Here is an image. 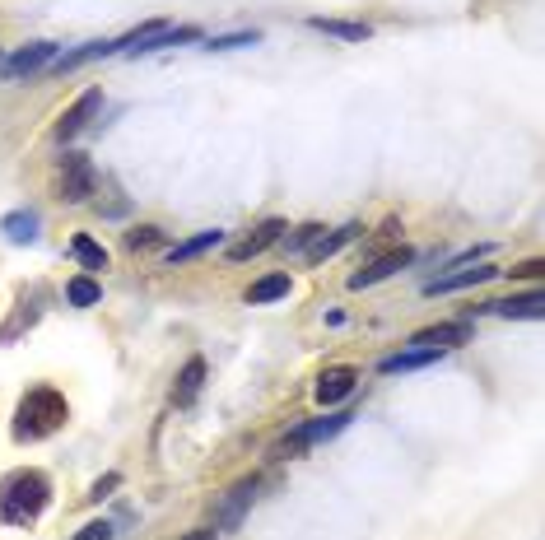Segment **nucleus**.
Masks as SVG:
<instances>
[{"label":"nucleus","instance_id":"1","mask_svg":"<svg viewBox=\"0 0 545 540\" xmlns=\"http://www.w3.org/2000/svg\"><path fill=\"white\" fill-rule=\"evenodd\" d=\"M52 503V480L42 471H14L0 480V522L5 527H33Z\"/></svg>","mask_w":545,"mask_h":540},{"label":"nucleus","instance_id":"2","mask_svg":"<svg viewBox=\"0 0 545 540\" xmlns=\"http://www.w3.org/2000/svg\"><path fill=\"white\" fill-rule=\"evenodd\" d=\"M70 419V401L56 387H33L24 392L19 410H14V438L19 443H38V438H52L56 429H66Z\"/></svg>","mask_w":545,"mask_h":540},{"label":"nucleus","instance_id":"3","mask_svg":"<svg viewBox=\"0 0 545 540\" xmlns=\"http://www.w3.org/2000/svg\"><path fill=\"white\" fill-rule=\"evenodd\" d=\"M201 38V28H178L168 24V19H150V24H140L136 33H126V38H112V56H150V52H164V47H178V42H196Z\"/></svg>","mask_w":545,"mask_h":540},{"label":"nucleus","instance_id":"4","mask_svg":"<svg viewBox=\"0 0 545 540\" xmlns=\"http://www.w3.org/2000/svg\"><path fill=\"white\" fill-rule=\"evenodd\" d=\"M56 201H66V205H84L89 196H94L98 187V173H94V163H89V154H80V149H66L61 159H56Z\"/></svg>","mask_w":545,"mask_h":540},{"label":"nucleus","instance_id":"5","mask_svg":"<svg viewBox=\"0 0 545 540\" xmlns=\"http://www.w3.org/2000/svg\"><path fill=\"white\" fill-rule=\"evenodd\" d=\"M350 419H355V410H336V415L327 419H313V424H299L294 433H285L280 443L271 447L275 461H289V457H303L313 443H327V438H336L341 429H350Z\"/></svg>","mask_w":545,"mask_h":540},{"label":"nucleus","instance_id":"6","mask_svg":"<svg viewBox=\"0 0 545 540\" xmlns=\"http://www.w3.org/2000/svg\"><path fill=\"white\" fill-rule=\"evenodd\" d=\"M52 61H56V42H28V47H19L14 56L0 61V75H5V80H24V75L47 70Z\"/></svg>","mask_w":545,"mask_h":540},{"label":"nucleus","instance_id":"7","mask_svg":"<svg viewBox=\"0 0 545 540\" xmlns=\"http://www.w3.org/2000/svg\"><path fill=\"white\" fill-rule=\"evenodd\" d=\"M410 261H415V252H410V247H392V252H382V257H373L368 266H359L355 275H350V289H373V284L392 280L396 270H406Z\"/></svg>","mask_w":545,"mask_h":540},{"label":"nucleus","instance_id":"8","mask_svg":"<svg viewBox=\"0 0 545 540\" xmlns=\"http://www.w3.org/2000/svg\"><path fill=\"white\" fill-rule=\"evenodd\" d=\"M257 489H261L257 475L238 480V485L224 494V503L215 508V531H233V527H238V522H243V513L252 508V499H257Z\"/></svg>","mask_w":545,"mask_h":540},{"label":"nucleus","instance_id":"9","mask_svg":"<svg viewBox=\"0 0 545 540\" xmlns=\"http://www.w3.org/2000/svg\"><path fill=\"white\" fill-rule=\"evenodd\" d=\"M471 340V322H438V326H424V331H415L410 336V350H457V345H466Z\"/></svg>","mask_w":545,"mask_h":540},{"label":"nucleus","instance_id":"10","mask_svg":"<svg viewBox=\"0 0 545 540\" xmlns=\"http://www.w3.org/2000/svg\"><path fill=\"white\" fill-rule=\"evenodd\" d=\"M98 103H103V94H98V89H89V94H80V98H75V103H70L66 112H61V117H56L52 135H56V140H61V145H66V140H75V135H80L84 126H89V117H94V112H98Z\"/></svg>","mask_w":545,"mask_h":540},{"label":"nucleus","instance_id":"11","mask_svg":"<svg viewBox=\"0 0 545 540\" xmlns=\"http://www.w3.org/2000/svg\"><path fill=\"white\" fill-rule=\"evenodd\" d=\"M285 229H289L285 219H266V224H257V229L247 233L243 243H233V247H229V261H252V257H261L266 247L280 243V233H285Z\"/></svg>","mask_w":545,"mask_h":540},{"label":"nucleus","instance_id":"12","mask_svg":"<svg viewBox=\"0 0 545 540\" xmlns=\"http://www.w3.org/2000/svg\"><path fill=\"white\" fill-rule=\"evenodd\" d=\"M359 387V373L350 364H336V368H327L322 378H317V387H313V396H317V405H336V401H345V396Z\"/></svg>","mask_w":545,"mask_h":540},{"label":"nucleus","instance_id":"13","mask_svg":"<svg viewBox=\"0 0 545 540\" xmlns=\"http://www.w3.org/2000/svg\"><path fill=\"white\" fill-rule=\"evenodd\" d=\"M494 275H504V270L485 266V261H476L471 270H452V275H438V280L424 284V294H457V289H476V284L494 280Z\"/></svg>","mask_w":545,"mask_h":540},{"label":"nucleus","instance_id":"14","mask_svg":"<svg viewBox=\"0 0 545 540\" xmlns=\"http://www.w3.org/2000/svg\"><path fill=\"white\" fill-rule=\"evenodd\" d=\"M545 308V294L541 289H532V294L522 298H499V303H480L476 312H490V317H527V322H536Z\"/></svg>","mask_w":545,"mask_h":540},{"label":"nucleus","instance_id":"15","mask_svg":"<svg viewBox=\"0 0 545 540\" xmlns=\"http://www.w3.org/2000/svg\"><path fill=\"white\" fill-rule=\"evenodd\" d=\"M38 229H42V219L33 215V210H10V215L0 219V238L14 247H28V243H38Z\"/></svg>","mask_w":545,"mask_h":540},{"label":"nucleus","instance_id":"16","mask_svg":"<svg viewBox=\"0 0 545 540\" xmlns=\"http://www.w3.org/2000/svg\"><path fill=\"white\" fill-rule=\"evenodd\" d=\"M359 233H364L359 224H345V229H336V233L322 229V233L313 238V243H308V261H327V257H336V252H341L345 243H355Z\"/></svg>","mask_w":545,"mask_h":540},{"label":"nucleus","instance_id":"17","mask_svg":"<svg viewBox=\"0 0 545 540\" xmlns=\"http://www.w3.org/2000/svg\"><path fill=\"white\" fill-rule=\"evenodd\" d=\"M201 382H205V359H187L178 373V382H173V405H191L196 396H201Z\"/></svg>","mask_w":545,"mask_h":540},{"label":"nucleus","instance_id":"18","mask_svg":"<svg viewBox=\"0 0 545 540\" xmlns=\"http://www.w3.org/2000/svg\"><path fill=\"white\" fill-rule=\"evenodd\" d=\"M443 359V350H401V354H387L382 359V373H415V368H429Z\"/></svg>","mask_w":545,"mask_h":540},{"label":"nucleus","instance_id":"19","mask_svg":"<svg viewBox=\"0 0 545 540\" xmlns=\"http://www.w3.org/2000/svg\"><path fill=\"white\" fill-rule=\"evenodd\" d=\"M308 28H317V33H331V38H341V42L373 38V28H368V24H350V19H322V14H313V19H308Z\"/></svg>","mask_w":545,"mask_h":540},{"label":"nucleus","instance_id":"20","mask_svg":"<svg viewBox=\"0 0 545 540\" xmlns=\"http://www.w3.org/2000/svg\"><path fill=\"white\" fill-rule=\"evenodd\" d=\"M219 243H224V233H219V229H205V233H196V238H187V243L173 247V252H168V261L178 266V261L201 257V252H210V247H219Z\"/></svg>","mask_w":545,"mask_h":540},{"label":"nucleus","instance_id":"21","mask_svg":"<svg viewBox=\"0 0 545 540\" xmlns=\"http://www.w3.org/2000/svg\"><path fill=\"white\" fill-rule=\"evenodd\" d=\"M70 257L80 261L84 270H108V252L89 238V233H75V243H70Z\"/></svg>","mask_w":545,"mask_h":540},{"label":"nucleus","instance_id":"22","mask_svg":"<svg viewBox=\"0 0 545 540\" xmlns=\"http://www.w3.org/2000/svg\"><path fill=\"white\" fill-rule=\"evenodd\" d=\"M98 56H112V38H98V42H84L80 52H70V56H61V61H52L61 75L66 70H75V66H84V61H98Z\"/></svg>","mask_w":545,"mask_h":540},{"label":"nucleus","instance_id":"23","mask_svg":"<svg viewBox=\"0 0 545 540\" xmlns=\"http://www.w3.org/2000/svg\"><path fill=\"white\" fill-rule=\"evenodd\" d=\"M66 298H70V308H94L98 298H103V289H98L94 275H75L66 284Z\"/></svg>","mask_w":545,"mask_h":540},{"label":"nucleus","instance_id":"24","mask_svg":"<svg viewBox=\"0 0 545 540\" xmlns=\"http://www.w3.org/2000/svg\"><path fill=\"white\" fill-rule=\"evenodd\" d=\"M285 294H289V275H266V280H257L247 289V303H275Z\"/></svg>","mask_w":545,"mask_h":540},{"label":"nucleus","instance_id":"25","mask_svg":"<svg viewBox=\"0 0 545 540\" xmlns=\"http://www.w3.org/2000/svg\"><path fill=\"white\" fill-rule=\"evenodd\" d=\"M159 243H164V233L154 229V224H136V229L126 233V252H150Z\"/></svg>","mask_w":545,"mask_h":540},{"label":"nucleus","instance_id":"26","mask_svg":"<svg viewBox=\"0 0 545 540\" xmlns=\"http://www.w3.org/2000/svg\"><path fill=\"white\" fill-rule=\"evenodd\" d=\"M317 233H322V224H303V229H285V233H280V247H285V252H303V247L313 243Z\"/></svg>","mask_w":545,"mask_h":540},{"label":"nucleus","instance_id":"27","mask_svg":"<svg viewBox=\"0 0 545 540\" xmlns=\"http://www.w3.org/2000/svg\"><path fill=\"white\" fill-rule=\"evenodd\" d=\"M38 322V308H24V303H19V312H14L10 322L0 326V340H14V336H24L28 326Z\"/></svg>","mask_w":545,"mask_h":540},{"label":"nucleus","instance_id":"28","mask_svg":"<svg viewBox=\"0 0 545 540\" xmlns=\"http://www.w3.org/2000/svg\"><path fill=\"white\" fill-rule=\"evenodd\" d=\"M261 33L252 28V33H224V38H210V52H233V47H257Z\"/></svg>","mask_w":545,"mask_h":540},{"label":"nucleus","instance_id":"29","mask_svg":"<svg viewBox=\"0 0 545 540\" xmlns=\"http://www.w3.org/2000/svg\"><path fill=\"white\" fill-rule=\"evenodd\" d=\"M70 540H112V527H108V522H84V527L75 531Z\"/></svg>","mask_w":545,"mask_h":540},{"label":"nucleus","instance_id":"30","mask_svg":"<svg viewBox=\"0 0 545 540\" xmlns=\"http://www.w3.org/2000/svg\"><path fill=\"white\" fill-rule=\"evenodd\" d=\"M117 485H122V475H103V480H98V485L89 489V499H94V503H103V499H108V494H112V489H117Z\"/></svg>","mask_w":545,"mask_h":540},{"label":"nucleus","instance_id":"31","mask_svg":"<svg viewBox=\"0 0 545 540\" xmlns=\"http://www.w3.org/2000/svg\"><path fill=\"white\" fill-rule=\"evenodd\" d=\"M545 275V261H522V266H513V280H541Z\"/></svg>","mask_w":545,"mask_h":540},{"label":"nucleus","instance_id":"32","mask_svg":"<svg viewBox=\"0 0 545 540\" xmlns=\"http://www.w3.org/2000/svg\"><path fill=\"white\" fill-rule=\"evenodd\" d=\"M182 540H219V536H215V527H205V531H191V536H182Z\"/></svg>","mask_w":545,"mask_h":540}]
</instances>
